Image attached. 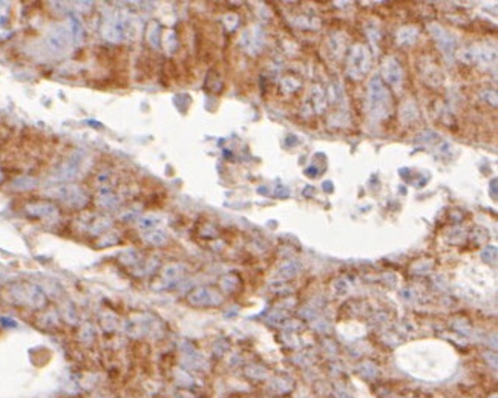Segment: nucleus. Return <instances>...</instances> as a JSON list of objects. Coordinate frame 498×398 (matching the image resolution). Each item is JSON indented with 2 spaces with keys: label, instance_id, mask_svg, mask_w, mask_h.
<instances>
[{
  "label": "nucleus",
  "instance_id": "1",
  "mask_svg": "<svg viewBox=\"0 0 498 398\" xmlns=\"http://www.w3.org/2000/svg\"><path fill=\"white\" fill-rule=\"evenodd\" d=\"M189 300L195 305H215L219 302V296L209 288H201L193 291L189 296Z\"/></svg>",
  "mask_w": 498,
  "mask_h": 398
},
{
  "label": "nucleus",
  "instance_id": "2",
  "mask_svg": "<svg viewBox=\"0 0 498 398\" xmlns=\"http://www.w3.org/2000/svg\"><path fill=\"white\" fill-rule=\"evenodd\" d=\"M291 387H293V381L288 380L287 377H276L270 383V390H273L275 393H279V395L290 392Z\"/></svg>",
  "mask_w": 498,
  "mask_h": 398
},
{
  "label": "nucleus",
  "instance_id": "3",
  "mask_svg": "<svg viewBox=\"0 0 498 398\" xmlns=\"http://www.w3.org/2000/svg\"><path fill=\"white\" fill-rule=\"evenodd\" d=\"M356 372L362 377V378H365V380H373L379 375V368L371 363V362H365V363H360L357 368H356Z\"/></svg>",
  "mask_w": 498,
  "mask_h": 398
},
{
  "label": "nucleus",
  "instance_id": "4",
  "mask_svg": "<svg viewBox=\"0 0 498 398\" xmlns=\"http://www.w3.org/2000/svg\"><path fill=\"white\" fill-rule=\"evenodd\" d=\"M49 46L54 48V49H63L66 46V34L63 32V29H59V31H54L51 35H49Z\"/></svg>",
  "mask_w": 498,
  "mask_h": 398
},
{
  "label": "nucleus",
  "instance_id": "5",
  "mask_svg": "<svg viewBox=\"0 0 498 398\" xmlns=\"http://www.w3.org/2000/svg\"><path fill=\"white\" fill-rule=\"evenodd\" d=\"M245 375L250 377V378H253V380H265L268 377V372L262 366L250 365V366L245 368Z\"/></svg>",
  "mask_w": 498,
  "mask_h": 398
},
{
  "label": "nucleus",
  "instance_id": "6",
  "mask_svg": "<svg viewBox=\"0 0 498 398\" xmlns=\"http://www.w3.org/2000/svg\"><path fill=\"white\" fill-rule=\"evenodd\" d=\"M29 210L34 214H53V213H56V208L53 205H35V207H29Z\"/></svg>",
  "mask_w": 498,
  "mask_h": 398
},
{
  "label": "nucleus",
  "instance_id": "7",
  "mask_svg": "<svg viewBox=\"0 0 498 398\" xmlns=\"http://www.w3.org/2000/svg\"><path fill=\"white\" fill-rule=\"evenodd\" d=\"M297 270H299V265L297 263H288V265H285V267L281 271H282L284 276L290 277V276H294L297 273Z\"/></svg>",
  "mask_w": 498,
  "mask_h": 398
},
{
  "label": "nucleus",
  "instance_id": "8",
  "mask_svg": "<svg viewBox=\"0 0 498 398\" xmlns=\"http://www.w3.org/2000/svg\"><path fill=\"white\" fill-rule=\"evenodd\" d=\"M175 398H195V395H193L190 390H187V389H183V390L176 392Z\"/></svg>",
  "mask_w": 498,
  "mask_h": 398
},
{
  "label": "nucleus",
  "instance_id": "9",
  "mask_svg": "<svg viewBox=\"0 0 498 398\" xmlns=\"http://www.w3.org/2000/svg\"><path fill=\"white\" fill-rule=\"evenodd\" d=\"M333 395H334L336 398H350V395H348L343 389H340V387H336V389L333 390Z\"/></svg>",
  "mask_w": 498,
  "mask_h": 398
},
{
  "label": "nucleus",
  "instance_id": "10",
  "mask_svg": "<svg viewBox=\"0 0 498 398\" xmlns=\"http://www.w3.org/2000/svg\"><path fill=\"white\" fill-rule=\"evenodd\" d=\"M2 178H4V175H2V172H0V181H2Z\"/></svg>",
  "mask_w": 498,
  "mask_h": 398
},
{
  "label": "nucleus",
  "instance_id": "11",
  "mask_svg": "<svg viewBox=\"0 0 498 398\" xmlns=\"http://www.w3.org/2000/svg\"><path fill=\"white\" fill-rule=\"evenodd\" d=\"M489 398H496V393H493L492 396H489Z\"/></svg>",
  "mask_w": 498,
  "mask_h": 398
}]
</instances>
